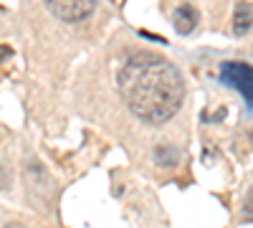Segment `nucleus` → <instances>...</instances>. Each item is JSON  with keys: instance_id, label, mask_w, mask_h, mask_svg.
I'll use <instances>...</instances> for the list:
<instances>
[{"instance_id": "1", "label": "nucleus", "mask_w": 253, "mask_h": 228, "mask_svg": "<svg viewBox=\"0 0 253 228\" xmlns=\"http://www.w3.org/2000/svg\"><path fill=\"white\" fill-rule=\"evenodd\" d=\"M119 94L129 112L147 124L172 119L185 99L182 74L157 53H134L119 71Z\"/></svg>"}, {"instance_id": "2", "label": "nucleus", "mask_w": 253, "mask_h": 228, "mask_svg": "<svg viewBox=\"0 0 253 228\" xmlns=\"http://www.w3.org/2000/svg\"><path fill=\"white\" fill-rule=\"evenodd\" d=\"M220 81L225 87L236 89L248 101V109L253 112V66L251 64L225 61V64H220Z\"/></svg>"}, {"instance_id": "3", "label": "nucleus", "mask_w": 253, "mask_h": 228, "mask_svg": "<svg viewBox=\"0 0 253 228\" xmlns=\"http://www.w3.org/2000/svg\"><path fill=\"white\" fill-rule=\"evenodd\" d=\"M94 0H48L46 8L61 18L66 20V23H76V20H84L94 13Z\"/></svg>"}, {"instance_id": "4", "label": "nucleus", "mask_w": 253, "mask_h": 228, "mask_svg": "<svg viewBox=\"0 0 253 228\" xmlns=\"http://www.w3.org/2000/svg\"><path fill=\"white\" fill-rule=\"evenodd\" d=\"M172 23H175V31H177V33L187 36V33H193L195 26L200 23V13H198V8H193V5H180V8L175 10V15H172Z\"/></svg>"}, {"instance_id": "5", "label": "nucleus", "mask_w": 253, "mask_h": 228, "mask_svg": "<svg viewBox=\"0 0 253 228\" xmlns=\"http://www.w3.org/2000/svg\"><path fill=\"white\" fill-rule=\"evenodd\" d=\"M251 26H253V8L248 3H238L233 13V36L243 38L251 31Z\"/></svg>"}, {"instance_id": "6", "label": "nucleus", "mask_w": 253, "mask_h": 228, "mask_svg": "<svg viewBox=\"0 0 253 228\" xmlns=\"http://www.w3.org/2000/svg\"><path fill=\"white\" fill-rule=\"evenodd\" d=\"M180 160V150L175 147V144H157L155 147V162L160 165V168H175Z\"/></svg>"}, {"instance_id": "7", "label": "nucleus", "mask_w": 253, "mask_h": 228, "mask_svg": "<svg viewBox=\"0 0 253 228\" xmlns=\"http://www.w3.org/2000/svg\"><path fill=\"white\" fill-rule=\"evenodd\" d=\"M243 216L246 218H253V188L246 193V198H243Z\"/></svg>"}, {"instance_id": "8", "label": "nucleus", "mask_w": 253, "mask_h": 228, "mask_svg": "<svg viewBox=\"0 0 253 228\" xmlns=\"http://www.w3.org/2000/svg\"><path fill=\"white\" fill-rule=\"evenodd\" d=\"M10 56H13V51H10V48H5V46L0 48V61H5V58H10Z\"/></svg>"}, {"instance_id": "9", "label": "nucleus", "mask_w": 253, "mask_h": 228, "mask_svg": "<svg viewBox=\"0 0 253 228\" xmlns=\"http://www.w3.org/2000/svg\"><path fill=\"white\" fill-rule=\"evenodd\" d=\"M5 228H23V226H20V223H15V221H13V223H8Z\"/></svg>"}]
</instances>
